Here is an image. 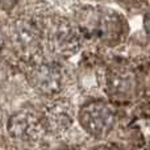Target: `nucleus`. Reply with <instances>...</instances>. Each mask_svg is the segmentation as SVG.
<instances>
[{
  "instance_id": "nucleus-6",
  "label": "nucleus",
  "mask_w": 150,
  "mask_h": 150,
  "mask_svg": "<svg viewBox=\"0 0 150 150\" xmlns=\"http://www.w3.org/2000/svg\"><path fill=\"white\" fill-rule=\"evenodd\" d=\"M30 86L45 96H55L65 84V73L54 62L33 61L26 71Z\"/></svg>"
},
{
  "instance_id": "nucleus-4",
  "label": "nucleus",
  "mask_w": 150,
  "mask_h": 150,
  "mask_svg": "<svg viewBox=\"0 0 150 150\" xmlns=\"http://www.w3.org/2000/svg\"><path fill=\"white\" fill-rule=\"evenodd\" d=\"M9 38L15 52L26 62H33L42 49V34L30 20L18 18L11 25Z\"/></svg>"
},
{
  "instance_id": "nucleus-3",
  "label": "nucleus",
  "mask_w": 150,
  "mask_h": 150,
  "mask_svg": "<svg viewBox=\"0 0 150 150\" xmlns=\"http://www.w3.org/2000/svg\"><path fill=\"white\" fill-rule=\"evenodd\" d=\"M76 121L88 136L103 140L116 125V111L107 101H91L79 109Z\"/></svg>"
},
{
  "instance_id": "nucleus-7",
  "label": "nucleus",
  "mask_w": 150,
  "mask_h": 150,
  "mask_svg": "<svg viewBox=\"0 0 150 150\" xmlns=\"http://www.w3.org/2000/svg\"><path fill=\"white\" fill-rule=\"evenodd\" d=\"M42 124L45 130L61 137L73 128L76 121V111L67 99H53L42 112Z\"/></svg>"
},
{
  "instance_id": "nucleus-8",
  "label": "nucleus",
  "mask_w": 150,
  "mask_h": 150,
  "mask_svg": "<svg viewBox=\"0 0 150 150\" xmlns=\"http://www.w3.org/2000/svg\"><path fill=\"white\" fill-rule=\"evenodd\" d=\"M136 80L130 71L125 69H115L108 73L105 78V86L108 93L115 99H125L134 91Z\"/></svg>"
},
{
  "instance_id": "nucleus-1",
  "label": "nucleus",
  "mask_w": 150,
  "mask_h": 150,
  "mask_svg": "<svg viewBox=\"0 0 150 150\" xmlns=\"http://www.w3.org/2000/svg\"><path fill=\"white\" fill-rule=\"evenodd\" d=\"M76 26L83 38L113 46L124 40L127 23L116 11L104 7L83 8L76 15Z\"/></svg>"
},
{
  "instance_id": "nucleus-11",
  "label": "nucleus",
  "mask_w": 150,
  "mask_h": 150,
  "mask_svg": "<svg viewBox=\"0 0 150 150\" xmlns=\"http://www.w3.org/2000/svg\"><path fill=\"white\" fill-rule=\"evenodd\" d=\"M55 150H79V149L74 148V146H69V145H66V146H62V148H58V149H55Z\"/></svg>"
},
{
  "instance_id": "nucleus-2",
  "label": "nucleus",
  "mask_w": 150,
  "mask_h": 150,
  "mask_svg": "<svg viewBox=\"0 0 150 150\" xmlns=\"http://www.w3.org/2000/svg\"><path fill=\"white\" fill-rule=\"evenodd\" d=\"M42 34V45H45L52 54L67 58L80 49L83 36L76 24L63 17H53L46 23Z\"/></svg>"
},
{
  "instance_id": "nucleus-10",
  "label": "nucleus",
  "mask_w": 150,
  "mask_h": 150,
  "mask_svg": "<svg viewBox=\"0 0 150 150\" xmlns=\"http://www.w3.org/2000/svg\"><path fill=\"white\" fill-rule=\"evenodd\" d=\"M91 150H116V149L112 148V146H109V145H99V146L92 148Z\"/></svg>"
},
{
  "instance_id": "nucleus-5",
  "label": "nucleus",
  "mask_w": 150,
  "mask_h": 150,
  "mask_svg": "<svg viewBox=\"0 0 150 150\" xmlns=\"http://www.w3.org/2000/svg\"><path fill=\"white\" fill-rule=\"evenodd\" d=\"M7 130L16 144L24 146L38 144L45 133L41 117L28 109H21L11 115L7 122Z\"/></svg>"
},
{
  "instance_id": "nucleus-9",
  "label": "nucleus",
  "mask_w": 150,
  "mask_h": 150,
  "mask_svg": "<svg viewBox=\"0 0 150 150\" xmlns=\"http://www.w3.org/2000/svg\"><path fill=\"white\" fill-rule=\"evenodd\" d=\"M17 0H0V5L4 8H12Z\"/></svg>"
}]
</instances>
